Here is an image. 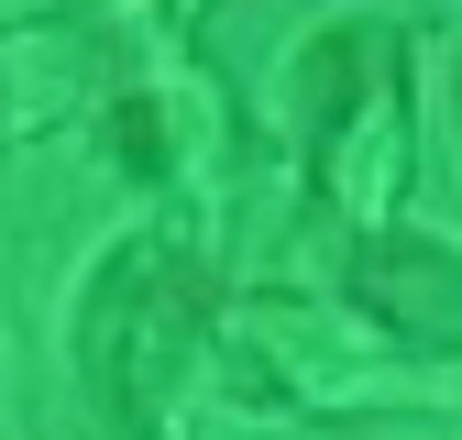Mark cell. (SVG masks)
I'll list each match as a JSON object with an SVG mask.
<instances>
[{"mask_svg": "<svg viewBox=\"0 0 462 440\" xmlns=\"http://www.w3.org/2000/svg\"><path fill=\"white\" fill-rule=\"evenodd\" d=\"M298 133H309V188L330 220L396 232V198L419 177V122H408V33L396 23H330L298 44Z\"/></svg>", "mask_w": 462, "mask_h": 440, "instance_id": "obj_1", "label": "cell"}, {"mask_svg": "<svg viewBox=\"0 0 462 440\" xmlns=\"http://www.w3.org/2000/svg\"><path fill=\"white\" fill-rule=\"evenodd\" d=\"M209 330H220V287L209 264L177 243V232H143L122 243L88 298H78V374L110 429H154L165 408L188 397V374L209 363Z\"/></svg>", "mask_w": 462, "mask_h": 440, "instance_id": "obj_2", "label": "cell"}, {"mask_svg": "<svg viewBox=\"0 0 462 440\" xmlns=\"http://www.w3.org/2000/svg\"><path fill=\"white\" fill-rule=\"evenodd\" d=\"M341 298L408 353H462V253L430 232H364L341 264Z\"/></svg>", "mask_w": 462, "mask_h": 440, "instance_id": "obj_3", "label": "cell"}, {"mask_svg": "<svg viewBox=\"0 0 462 440\" xmlns=\"http://www.w3.org/2000/svg\"><path fill=\"white\" fill-rule=\"evenodd\" d=\"M78 88H88V44L67 23H0V143L44 133Z\"/></svg>", "mask_w": 462, "mask_h": 440, "instance_id": "obj_4", "label": "cell"}, {"mask_svg": "<svg viewBox=\"0 0 462 440\" xmlns=\"http://www.w3.org/2000/svg\"><path fill=\"white\" fill-rule=\"evenodd\" d=\"M110 165H133V177H165V165H177L165 99H110Z\"/></svg>", "mask_w": 462, "mask_h": 440, "instance_id": "obj_5", "label": "cell"}]
</instances>
